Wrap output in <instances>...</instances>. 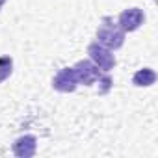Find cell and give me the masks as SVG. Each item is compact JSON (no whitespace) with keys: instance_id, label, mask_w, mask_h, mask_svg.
Segmentation results:
<instances>
[{"instance_id":"5","label":"cell","mask_w":158,"mask_h":158,"mask_svg":"<svg viewBox=\"0 0 158 158\" xmlns=\"http://www.w3.org/2000/svg\"><path fill=\"white\" fill-rule=\"evenodd\" d=\"M52 88L60 93H73L78 88V80L73 67H63L61 71H58V74L52 78Z\"/></svg>"},{"instance_id":"8","label":"cell","mask_w":158,"mask_h":158,"mask_svg":"<svg viewBox=\"0 0 158 158\" xmlns=\"http://www.w3.org/2000/svg\"><path fill=\"white\" fill-rule=\"evenodd\" d=\"M13 73V60L10 56H0V84Z\"/></svg>"},{"instance_id":"4","label":"cell","mask_w":158,"mask_h":158,"mask_svg":"<svg viewBox=\"0 0 158 158\" xmlns=\"http://www.w3.org/2000/svg\"><path fill=\"white\" fill-rule=\"evenodd\" d=\"M143 23H145V15H143V10H139V8H127L117 17V24L125 34L136 32Z\"/></svg>"},{"instance_id":"2","label":"cell","mask_w":158,"mask_h":158,"mask_svg":"<svg viewBox=\"0 0 158 158\" xmlns=\"http://www.w3.org/2000/svg\"><path fill=\"white\" fill-rule=\"evenodd\" d=\"M114 50H110V48H106V47H102L101 43H91L89 47H88V54H89V60L101 69V71H104V73H108V71H112L114 69V65H115V56L112 54Z\"/></svg>"},{"instance_id":"7","label":"cell","mask_w":158,"mask_h":158,"mask_svg":"<svg viewBox=\"0 0 158 158\" xmlns=\"http://www.w3.org/2000/svg\"><path fill=\"white\" fill-rule=\"evenodd\" d=\"M154 82H156V73L152 69H149V67H143V69L136 71L134 76H132V84L136 88H149Z\"/></svg>"},{"instance_id":"1","label":"cell","mask_w":158,"mask_h":158,"mask_svg":"<svg viewBox=\"0 0 158 158\" xmlns=\"http://www.w3.org/2000/svg\"><path fill=\"white\" fill-rule=\"evenodd\" d=\"M97 43L110 50H117L125 45V32L119 28V24L112 17H102L99 28H97Z\"/></svg>"},{"instance_id":"3","label":"cell","mask_w":158,"mask_h":158,"mask_svg":"<svg viewBox=\"0 0 158 158\" xmlns=\"http://www.w3.org/2000/svg\"><path fill=\"white\" fill-rule=\"evenodd\" d=\"M73 71L76 74L78 84H84V86H93L101 78V74H102V71L91 60H80V61H76L74 67H73Z\"/></svg>"},{"instance_id":"10","label":"cell","mask_w":158,"mask_h":158,"mask_svg":"<svg viewBox=\"0 0 158 158\" xmlns=\"http://www.w3.org/2000/svg\"><path fill=\"white\" fill-rule=\"evenodd\" d=\"M6 4V0H0V10H2V6Z\"/></svg>"},{"instance_id":"9","label":"cell","mask_w":158,"mask_h":158,"mask_svg":"<svg viewBox=\"0 0 158 158\" xmlns=\"http://www.w3.org/2000/svg\"><path fill=\"white\" fill-rule=\"evenodd\" d=\"M97 82H101L102 84V88L99 89V95H104V93H108L110 91V88H112V84H114V80H112V76L106 73V74H101V78Z\"/></svg>"},{"instance_id":"6","label":"cell","mask_w":158,"mask_h":158,"mask_svg":"<svg viewBox=\"0 0 158 158\" xmlns=\"http://www.w3.org/2000/svg\"><path fill=\"white\" fill-rule=\"evenodd\" d=\"M11 149L17 158H32L37 151V138L34 134H24L13 141Z\"/></svg>"}]
</instances>
